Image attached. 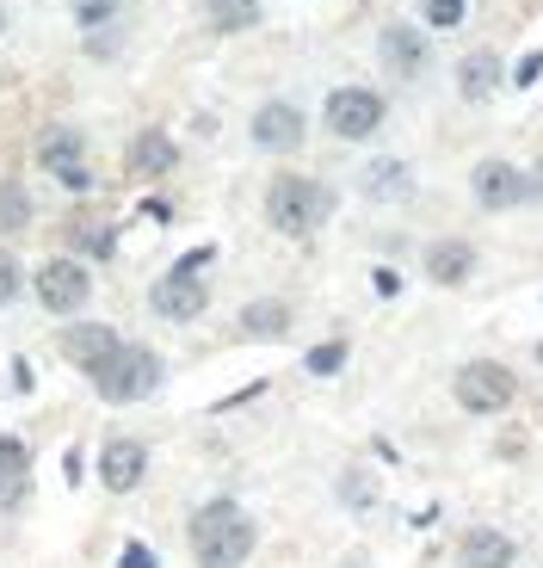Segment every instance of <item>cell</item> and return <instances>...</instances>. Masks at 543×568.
I'll return each mask as SVG.
<instances>
[{
  "mask_svg": "<svg viewBox=\"0 0 543 568\" xmlns=\"http://www.w3.org/2000/svg\"><path fill=\"white\" fill-rule=\"evenodd\" d=\"M494 87H501V57H488V50L463 57V69H458V93H463V100H488Z\"/></svg>",
  "mask_w": 543,
  "mask_h": 568,
  "instance_id": "18",
  "label": "cell"
},
{
  "mask_svg": "<svg viewBox=\"0 0 543 568\" xmlns=\"http://www.w3.org/2000/svg\"><path fill=\"white\" fill-rule=\"evenodd\" d=\"M173 161H180V149H173L167 130H143L130 142V173L136 180H161V173H173Z\"/></svg>",
  "mask_w": 543,
  "mask_h": 568,
  "instance_id": "16",
  "label": "cell"
},
{
  "mask_svg": "<svg viewBox=\"0 0 543 568\" xmlns=\"http://www.w3.org/2000/svg\"><path fill=\"white\" fill-rule=\"evenodd\" d=\"M161 377H167V371H161V353L155 346H117L112 353V365L100 371V377H93V389H100L105 402H117V408H130V402H148L161 389Z\"/></svg>",
  "mask_w": 543,
  "mask_h": 568,
  "instance_id": "3",
  "label": "cell"
},
{
  "mask_svg": "<svg viewBox=\"0 0 543 568\" xmlns=\"http://www.w3.org/2000/svg\"><path fill=\"white\" fill-rule=\"evenodd\" d=\"M117 346H124V341H117L105 322H86V327H69V334H62V353H69V365L86 371V377H100V371L112 365Z\"/></svg>",
  "mask_w": 543,
  "mask_h": 568,
  "instance_id": "10",
  "label": "cell"
},
{
  "mask_svg": "<svg viewBox=\"0 0 543 568\" xmlns=\"http://www.w3.org/2000/svg\"><path fill=\"white\" fill-rule=\"evenodd\" d=\"M328 211H334V192L321 180H309V173H278L266 185V216L278 235H315L328 223Z\"/></svg>",
  "mask_w": 543,
  "mask_h": 568,
  "instance_id": "2",
  "label": "cell"
},
{
  "mask_svg": "<svg viewBox=\"0 0 543 568\" xmlns=\"http://www.w3.org/2000/svg\"><path fill=\"white\" fill-rule=\"evenodd\" d=\"M25 223H31V192L19 180H0V229H7V235H19Z\"/></svg>",
  "mask_w": 543,
  "mask_h": 568,
  "instance_id": "21",
  "label": "cell"
},
{
  "mask_svg": "<svg viewBox=\"0 0 543 568\" xmlns=\"http://www.w3.org/2000/svg\"><path fill=\"white\" fill-rule=\"evenodd\" d=\"M81 26H112V7H105V0H93V7H81Z\"/></svg>",
  "mask_w": 543,
  "mask_h": 568,
  "instance_id": "28",
  "label": "cell"
},
{
  "mask_svg": "<svg viewBox=\"0 0 543 568\" xmlns=\"http://www.w3.org/2000/svg\"><path fill=\"white\" fill-rule=\"evenodd\" d=\"M204 7H211V19L223 31H247L259 19V0H204Z\"/></svg>",
  "mask_w": 543,
  "mask_h": 568,
  "instance_id": "22",
  "label": "cell"
},
{
  "mask_svg": "<svg viewBox=\"0 0 543 568\" xmlns=\"http://www.w3.org/2000/svg\"><path fill=\"white\" fill-rule=\"evenodd\" d=\"M451 396H458L463 414H501V408H513L519 384H513V371H506V365H494V358H475V365L458 371Z\"/></svg>",
  "mask_w": 543,
  "mask_h": 568,
  "instance_id": "4",
  "label": "cell"
},
{
  "mask_svg": "<svg viewBox=\"0 0 543 568\" xmlns=\"http://www.w3.org/2000/svg\"><path fill=\"white\" fill-rule=\"evenodd\" d=\"M254 519L235 500H204L192 513V562L198 568H242L254 556Z\"/></svg>",
  "mask_w": 543,
  "mask_h": 568,
  "instance_id": "1",
  "label": "cell"
},
{
  "mask_svg": "<svg viewBox=\"0 0 543 568\" xmlns=\"http://www.w3.org/2000/svg\"><path fill=\"white\" fill-rule=\"evenodd\" d=\"M377 124H383V93H371V87H334L328 93V130L334 136L365 142Z\"/></svg>",
  "mask_w": 543,
  "mask_h": 568,
  "instance_id": "7",
  "label": "cell"
},
{
  "mask_svg": "<svg viewBox=\"0 0 543 568\" xmlns=\"http://www.w3.org/2000/svg\"><path fill=\"white\" fill-rule=\"evenodd\" d=\"M475 199H482L488 211L525 204V173H519L513 161H482V168H475Z\"/></svg>",
  "mask_w": 543,
  "mask_h": 568,
  "instance_id": "14",
  "label": "cell"
},
{
  "mask_svg": "<svg viewBox=\"0 0 543 568\" xmlns=\"http://www.w3.org/2000/svg\"><path fill=\"white\" fill-rule=\"evenodd\" d=\"M143 476H148V445H143V439H105V452H100V483L112 488V495L143 488Z\"/></svg>",
  "mask_w": 543,
  "mask_h": 568,
  "instance_id": "9",
  "label": "cell"
},
{
  "mask_svg": "<svg viewBox=\"0 0 543 568\" xmlns=\"http://www.w3.org/2000/svg\"><path fill=\"white\" fill-rule=\"evenodd\" d=\"M463 13H470V0H427V26H439V31L463 26Z\"/></svg>",
  "mask_w": 543,
  "mask_h": 568,
  "instance_id": "24",
  "label": "cell"
},
{
  "mask_svg": "<svg viewBox=\"0 0 543 568\" xmlns=\"http://www.w3.org/2000/svg\"><path fill=\"white\" fill-rule=\"evenodd\" d=\"M148 303H155L161 322H198L204 303H211V284H204L192 266H173V272H161V278H155Z\"/></svg>",
  "mask_w": 543,
  "mask_h": 568,
  "instance_id": "8",
  "label": "cell"
},
{
  "mask_svg": "<svg viewBox=\"0 0 543 568\" xmlns=\"http://www.w3.org/2000/svg\"><path fill=\"white\" fill-rule=\"evenodd\" d=\"M25 488H31V452H25V439L0 433V513L25 507Z\"/></svg>",
  "mask_w": 543,
  "mask_h": 568,
  "instance_id": "13",
  "label": "cell"
},
{
  "mask_svg": "<svg viewBox=\"0 0 543 568\" xmlns=\"http://www.w3.org/2000/svg\"><path fill=\"white\" fill-rule=\"evenodd\" d=\"M365 192H371L377 204H396L414 192V173L401 168V161H377V168H365Z\"/></svg>",
  "mask_w": 543,
  "mask_h": 568,
  "instance_id": "20",
  "label": "cell"
},
{
  "mask_svg": "<svg viewBox=\"0 0 543 568\" xmlns=\"http://www.w3.org/2000/svg\"><path fill=\"white\" fill-rule=\"evenodd\" d=\"M254 142H259V149H272V155L303 149V112L290 100H266L254 112Z\"/></svg>",
  "mask_w": 543,
  "mask_h": 568,
  "instance_id": "11",
  "label": "cell"
},
{
  "mask_svg": "<svg viewBox=\"0 0 543 568\" xmlns=\"http://www.w3.org/2000/svg\"><path fill=\"white\" fill-rule=\"evenodd\" d=\"M117 568H155V550H148V544H124Z\"/></svg>",
  "mask_w": 543,
  "mask_h": 568,
  "instance_id": "26",
  "label": "cell"
},
{
  "mask_svg": "<svg viewBox=\"0 0 543 568\" xmlns=\"http://www.w3.org/2000/svg\"><path fill=\"white\" fill-rule=\"evenodd\" d=\"M377 57H383V69L396 74V81H414V74L427 69V38H420L414 26H383Z\"/></svg>",
  "mask_w": 543,
  "mask_h": 568,
  "instance_id": "12",
  "label": "cell"
},
{
  "mask_svg": "<svg viewBox=\"0 0 543 568\" xmlns=\"http://www.w3.org/2000/svg\"><path fill=\"white\" fill-rule=\"evenodd\" d=\"M0 31H7V7H0Z\"/></svg>",
  "mask_w": 543,
  "mask_h": 568,
  "instance_id": "30",
  "label": "cell"
},
{
  "mask_svg": "<svg viewBox=\"0 0 543 568\" xmlns=\"http://www.w3.org/2000/svg\"><path fill=\"white\" fill-rule=\"evenodd\" d=\"M525 199H543V168H537V173H525Z\"/></svg>",
  "mask_w": 543,
  "mask_h": 568,
  "instance_id": "29",
  "label": "cell"
},
{
  "mask_svg": "<svg viewBox=\"0 0 543 568\" xmlns=\"http://www.w3.org/2000/svg\"><path fill=\"white\" fill-rule=\"evenodd\" d=\"M513 556H519L513 538L494 526H470L458 544V568H513Z\"/></svg>",
  "mask_w": 543,
  "mask_h": 568,
  "instance_id": "15",
  "label": "cell"
},
{
  "mask_svg": "<svg viewBox=\"0 0 543 568\" xmlns=\"http://www.w3.org/2000/svg\"><path fill=\"white\" fill-rule=\"evenodd\" d=\"M19 284H25V272H19V260L7 254V247H0V310H7V303L19 297Z\"/></svg>",
  "mask_w": 543,
  "mask_h": 568,
  "instance_id": "25",
  "label": "cell"
},
{
  "mask_svg": "<svg viewBox=\"0 0 543 568\" xmlns=\"http://www.w3.org/2000/svg\"><path fill=\"white\" fill-rule=\"evenodd\" d=\"M340 365H346V341H321L309 358H303V371H309V377H334Z\"/></svg>",
  "mask_w": 543,
  "mask_h": 568,
  "instance_id": "23",
  "label": "cell"
},
{
  "mask_svg": "<svg viewBox=\"0 0 543 568\" xmlns=\"http://www.w3.org/2000/svg\"><path fill=\"white\" fill-rule=\"evenodd\" d=\"M340 495H346V500H358V507H365V500H371L377 488H371V476H346V483H340Z\"/></svg>",
  "mask_w": 543,
  "mask_h": 568,
  "instance_id": "27",
  "label": "cell"
},
{
  "mask_svg": "<svg viewBox=\"0 0 543 568\" xmlns=\"http://www.w3.org/2000/svg\"><path fill=\"white\" fill-rule=\"evenodd\" d=\"M475 272V247L458 242V235H444V242L427 247V278L432 284H463Z\"/></svg>",
  "mask_w": 543,
  "mask_h": 568,
  "instance_id": "17",
  "label": "cell"
},
{
  "mask_svg": "<svg viewBox=\"0 0 543 568\" xmlns=\"http://www.w3.org/2000/svg\"><path fill=\"white\" fill-rule=\"evenodd\" d=\"M38 168L43 173H57L69 192H86L93 185V173H86V136L74 124H50L38 136Z\"/></svg>",
  "mask_w": 543,
  "mask_h": 568,
  "instance_id": "6",
  "label": "cell"
},
{
  "mask_svg": "<svg viewBox=\"0 0 543 568\" xmlns=\"http://www.w3.org/2000/svg\"><path fill=\"white\" fill-rule=\"evenodd\" d=\"M242 334H247V341H285V334H290V310H285V303H247V310H242Z\"/></svg>",
  "mask_w": 543,
  "mask_h": 568,
  "instance_id": "19",
  "label": "cell"
},
{
  "mask_svg": "<svg viewBox=\"0 0 543 568\" xmlns=\"http://www.w3.org/2000/svg\"><path fill=\"white\" fill-rule=\"evenodd\" d=\"M31 284H38V303L50 315H74V310H86V297H93V272H86L81 260H69V254L43 260Z\"/></svg>",
  "mask_w": 543,
  "mask_h": 568,
  "instance_id": "5",
  "label": "cell"
}]
</instances>
